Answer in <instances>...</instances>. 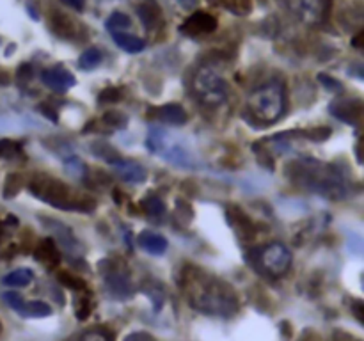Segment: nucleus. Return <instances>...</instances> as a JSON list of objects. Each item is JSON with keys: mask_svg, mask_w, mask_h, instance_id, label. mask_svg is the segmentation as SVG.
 I'll return each instance as SVG.
<instances>
[{"mask_svg": "<svg viewBox=\"0 0 364 341\" xmlns=\"http://www.w3.org/2000/svg\"><path fill=\"white\" fill-rule=\"evenodd\" d=\"M182 287L189 304L204 315L230 318L238 311V297L233 288L199 269L185 270Z\"/></svg>", "mask_w": 364, "mask_h": 341, "instance_id": "1", "label": "nucleus"}, {"mask_svg": "<svg viewBox=\"0 0 364 341\" xmlns=\"http://www.w3.org/2000/svg\"><path fill=\"white\" fill-rule=\"evenodd\" d=\"M29 189L37 200H41L47 204H52V207L59 208V210L89 212L95 208V203H93L89 197L75 196V194L66 187V183L54 178V176L36 175L33 178V182H30Z\"/></svg>", "mask_w": 364, "mask_h": 341, "instance_id": "2", "label": "nucleus"}, {"mask_svg": "<svg viewBox=\"0 0 364 341\" xmlns=\"http://www.w3.org/2000/svg\"><path fill=\"white\" fill-rule=\"evenodd\" d=\"M247 107L251 110L252 117L258 120L259 123H276L284 114V109H286L284 88L277 82L269 83V86L258 89L249 96Z\"/></svg>", "mask_w": 364, "mask_h": 341, "instance_id": "3", "label": "nucleus"}, {"mask_svg": "<svg viewBox=\"0 0 364 341\" xmlns=\"http://www.w3.org/2000/svg\"><path fill=\"white\" fill-rule=\"evenodd\" d=\"M299 175L303 176V183L307 189L322 196L331 197L332 201L345 197V187L334 169H329V167L325 169V166L311 160V162H304V166L299 169Z\"/></svg>", "mask_w": 364, "mask_h": 341, "instance_id": "4", "label": "nucleus"}, {"mask_svg": "<svg viewBox=\"0 0 364 341\" xmlns=\"http://www.w3.org/2000/svg\"><path fill=\"white\" fill-rule=\"evenodd\" d=\"M194 91L204 105L217 107L228 98V83L223 76L213 69L203 68L196 73L194 79Z\"/></svg>", "mask_w": 364, "mask_h": 341, "instance_id": "5", "label": "nucleus"}, {"mask_svg": "<svg viewBox=\"0 0 364 341\" xmlns=\"http://www.w3.org/2000/svg\"><path fill=\"white\" fill-rule=\"evenodd\" d=\"M103 265L107 269H102L103 283H105V290L109 295H112L116 301H127L134 295V283H131L130 272L124 269V265L117 260H103Z\"/></svg>", "mask_w": 364, "mask_h": 341, "instance_id": "6", "label": "nucleus"}, {"mask_svg": "<svg viewBox=\"0 0 364 341\" xmlns=\"http://www.w3.org/2000/svg\"><path fill=\"white\" fill-rule=\"evenodd\" d=\"M262 267L274 277L284 276L291 267V253L284 243L272 242L259 253Z\"/></svg>", "mask_w": 364, "mask_h": 341, "instance_id": "7", "label": "nucleus"}, {"mask_svg": "<svg viewBox=\"0 0 364 341\" xmlns=\"http://www.w3.org/2000/svg\"><path fill=\"white\" fill-rule=\"evenodd\" d=\"M290 8L307 25H315L324 18V0H290Z\"/></svg>", "mask_w": 364, "mask_h": 341, "instance_id": "8", "label": "nucleus"}, {"mask_svg": "<svg viewBox=\"0 0 364 341\" xmlns=\"http://www.w3.org/2000/svg\"><path fill=\"white\" fill-rule=\"evenodd\" d=\"M226 215H228V222L231 224V228L235 229V233H237L238 238L242 240V242H249V240L254 238V224H252V221L249 219V215L245 214L242 208L238 207H228L226 210Z\"/></svg>", "mask_w": 364, "mask_h": 341, "instance_id": "9", "label": "nucleus"}, {"mask_svg": "<svg viewBox=\"0 0 364 341\" xmlns=\"http://www.w3.org/2000/svg\"><path fill=\"white\" fill-rule=\"evenodd\" d=\"M41 80L47 88H50L52 91L55 93H66L77 83V79L73 76L71 71L62 68H52V69H45L41 73Z\"/></svg>", "mask_w": 364, "mask_h": 341, "instance_id": "10", "label": "nucleus"}, {"mask_svg": "<svg viewBox=\"0 0 364 341\" xmlns=\"http://www.w3.org/2000/svg\"><path fill=\"white\" fill-rule=\"evenodd\" d=\"M217 18L204 11H197L185 20L182 29L189 34H210L217 29Z\"/></svg>", "mask_w": 364, "mask_h": 341, "instance_id": "11", "label": "nucleus"}, {"mask_svg": "<svg viewBox=\"0 0 364 341\" xmlns=\"http://www.w3.org/2000/svg\"><path fill=\"white\" fill-rule=\"evenodd\" d=\"M150 116L157 117L162 123L165 125H175V127H180V125L187 123V112L182 105L178 103H168V105L162 107H153L150 109Z\"/></svg>", "mask_w": 364, "mask_h": 341, "instance_id": "12", "label": "nucleus"}, {"mask_svg": "<svg viewBox=\"0 0 364 341\" xmlns=\"http://www.w3.org/2000/svg\"><path fill=\"white\" fill-rule=\"evenodd\" d=\"M34 258L36 262L43 263L48 269H55L61 263V253H59L57 245L52 238H43L37 243L36 250H34Z\"/></svg>", "mask_w": 364, "mask_h": 341, "instance_id": "13", "label": "nucleus"}, {"mask_svg": "<svg viewBox=\"0 0 364 341\" xmlns=\"http://www.w3.org/2000/svg\"><path fill=\"white\" fill-rule=\"evenodd\" d=\"M331 110L338 120L345 121V123H357L363 114V103L359 100H341L338 103H332Z\"/></svg>", "mask_w": 364, "mask_h": 341, "instance_id": "14", "label": "nucleus"}, {"mask_svg": "<svg viewBox=\"0 0 364 341\" xmlns=\"http://www.w3.org/2000/svg\"><path fill=\"white\" fill-rule=\"evenodd\" d=\"M116 173L119 175V178L127 183H142L148 176L144 167L137 162H128V160H121L114 166Z\"/></svg>", "mask_w": 364, "mask_h": 341, "instance_id": "15", "label": "nucleus"}, {"mask_svg": "<svg viewBox=\"0 0 364 341\" xmlns=\"http://www.w3.org/2000/svg\"><path fill=\"white\" fill-rule=\"evenodd\" d=\"M137 243L146 250V253L155 254V256H160V254H164L165 250H168V240L162 235H158V233L148 231V229L139 233Z\"/></svg>", "mask_w": 364, "mask_h": 341, "instance_id": "16", "label": "nucleus"}, {"mask_svg": "<svg viewBox=\"0 0 364 341\" xmlns=\"http://www.w3.org/2000/svg\"><path fill=\"white\" fill-rule=\"evenodd\" d=\"M112 37L114 41H116L117 47H119L121 50L128 52V54H139V52L144 50L146 47L144 40L134 36V34L124 33V30H121V33H112Z\"/></svg>", "mask_w": 364, "mask_h": 341, "instance_id": "17", "label": "nucleus"}, {"mask_svg": "<svg viewBox=\"0 0 364 341\" xmlns=\"http://www.w3.org/2000/svg\"><path fill=\"white\" fill-rule=\"evenodd\" d=\"M20 315L25 318H45V316L52 315V308L43 301H33V302H23L20 308Z\"/></svg>", "mask_w": 364, "mask_h": 341, "instance_id": "18", "label": "nucleus"}, {"mask_svg": "<svg viewBox=\"0 0 364 341\" xmlns=\"http://www.w3.org/2000/svg\"><path fill=\"white\" fill-rule=\"evenodd\" d=\"M34 281V272L30 269H16L13 272H9L8 276H4L2 283L6 287H13V288H20V287H27Z\"/></svg>", "mask_w": 364, "mask_h": 341, "instance_id": "19", "label": "nucleus"}, {"mask_svg": "<svg viewBox=\"0 0 364 341\" xmlns=\"http://www.w3.org/2000/svg\"><path fill=\"white\" fill-rule=\"evenodd\" d=\"M52 27H54V33L57 34V36L66 37V40H71V37H75V33H77V27L73 25L71 20H69L68 16L61 15V13H55Z\"/></svg>", "mask_w": 364, "mask_h": 341, "instance_id": "20", "label": "nucleus"}, {"mask_svg": "<svg viewBox=\"0 0 364 341\" xmlns=\"http://www.w3.org/2000/svg\"><path fill=\"white\" fill-rule=\"evenodd\" d=\"M91 151L95 153L96 156H100L102 160L109 162L110 166H116L117 162H121V160H123V156H121L119 153L116 151V149L110 148L109 144H105V142H95V144L91 146Z\"/></svg>", "mask_w": 364, "mask_h": 341, "instance_id": "21", "label": "nucleus"}, {"mask_svg": "<svg viewBox=\"0 0 364 341\" xmlns=\"http://www.w3.org/2000/svg\"><path fill=\"white\" fill-rule=\"evenodd\" d=\"M142 291H144V294L150 297V301L153 302L155 311H160V308L164 306V302H165V291H164V288L160 287V283L144 284V287H142Z\"/></svg>", "mask_w": 364, "mask_h": 341, "instance_id": "22", "label": "nucleus"}, {"mask_svg": "<svg viewBox=\"0 0 364 341\" xmlns=\"http://www.w3.org/2000/svg\"><path fill=\"white\" fill-rule=\"evenodd\" d=\"M100 62H102V52H100L98 48H88V50L82 52L81 57H78V66H81L82 69H86V71L95 69Z\"/></svg>", "mask_w": 364, "mask_h": 341, "instance_id": "23", "label": "nucleus"}, {"mask_svg": "<svg viewBox=\"0 0 364 341\" xmlns=\"http://www.w3.org/2000/svg\"><path fill=\"white\" fill-rule=\"evenodd\" d=\"M141 208L151 217H160V215L165 214V204L162 203L160 197L157 196H148L142 200Z\"/></svg>", "mask_w": 364, "mask_h": 341, "instance_id": "24", "label": "nucleus"}, {"mask_svg": "<svg viewBox=\"0 0 364 341\" xmlns=\"http://www.w3.org/2000/svg\"><path fill=\"white\" fill-rule=\"evenodd\" d=\"M22 189H23L22 175H16V173H13V175H9L8 178H6L4 190H2V194H4L6 200H13V197L18 196L20 190Z\"/></svg>", "mask_w": 364, "mask_h": 341, "instance_id": "25", "label": "nucleus"}, {"mask_svg": "<svg viewBox=\"0 0 364 341\" xmlns=\"http://www.w3.org/2000/svg\"><path fill=\"white\" fill-rule=\"evenodd\" d=\"M107 30L110 33H121V30L128 29L131 25V18L124 13H114L109 20H107Z\"/></svg>", "mask_w": 364, "mask_h": 341, "instance_id": "26", "label": "nucleus"}, {"mask_svg": "<svg viewBox=\"0 0 364 341\" xmlns=\"http://www.w3.org/2000/svg\"><path fill=\"white\" fill-rule=\"evenodd\" d=\"M22 153V146L11 139H0V158H15Z\"/></svg>", "mask_w": 364, "mask_h": 341, "instance_id": "27", "label": "nucleus"}, {"mask_svg": "<svg viewBox=\"0 0 364 341\" xmlns=\"http://www.w3.org/2000/svg\"><path fill=\"white\" fill-rule=\"evenodd\" d=\"M59 283L64 284L66 288H71V290H86V281L78 276H73L69 272H59L57 276Z\"/></svg>", "mask_w": 364, "mask_h": 341, "instance_id": "28", "label": "nucleus"}, {"mask_svg": "<svg viewBox=\"0 0 364 341\" xmlns=\"http://www.w3.org/2000/svg\"><path fill=\"white\" fill-rule=\"evenodd\" d=\"M103 123L112 128H124L128 125V117L123 112H117V110H109L103 116Z\"/></svg>", "mask_w": 364, "mask_h": 341, "instance_id": "29", "label": "nucleus"}, {"mask_svg": "<svg viewBox=\"0 0 364 341\" xmlns=\"http://www.w3.org/2000/svg\"><path fill=\"white\" fill-rule=\"evenodd\" d=\"M98 100L100 103H116L121 100V91L117 88H112V86H110V88H105L102 93H100Z\"/></svg>", "mask_w": 364, "mask_h": 341, "instance_id": "30", "label": "nucleus"}, {"mask_svg": "<svg viewBox=\"0 0 364 341\" xmlns=\"http://www.w3.org/2000/svg\"><path fill=\"white\" fill-rule=\"evenodd\" d=\"M2 301H4L9 308L15 309V311H20V308H22L23 302H25L22 295L16 294V291H6V294L2 295Z\"/></svg>", "mask_w": 364, "mask_h": 341, "instance_id": "31", "label": "nucleus"}, {"mask_svg": "<svg viewBox=\"0 0 364 341\" xmlns=\"http://www.w3.org/2000/svg\"><path fill=\"white\" fill-rule=\"evenodd\" d=\"M303 135H306L307 139H311V141H315V142H322V141H325L329 135H331V130H329L327 127L313 128V130H310V132H303Z\"/></svg>", "mask_w": 364, "mask_h": 341, "instance_id": "32", "label": "nucleus"}, {"mask_svg": "<svg viewBox=\"0 0 364 341\" xmlns=\"http://www.w3.org/2000/svg\"><path fill=\"white\" fill-rule=\"evenodd\" d=\"M81 341H110V337L105 330L96 329V330H88V333L82 334Z\"/></svg>", "mask_w": 364, "mask_h": 341, "instance_id": "33", "label": "nucleus"}, {"mask_svg": "<svg viewBox=\"0 0 364 341\" xmlns=\"http://www.w3.org/2000/svg\"><path fill=\"white\" fill-rule=\"evenodd\" d=\"M318 80L324 83L329 91H341V89H343L341 82H339V80H336V79H331L329 75H318Z\"/></svg>", "mask_w": 364, "mask_h": 341, "instance_id": "34", "label": "nucleus"}, {"mask_svg": "<svg viewBox=\"0 0 364 341\" xmlns=\"http://www.w3.org/2000/svg\"><path fill=\"white\" fill-rule=\"evenodd\" d=\"M37 110H40V112L43 114V116L47 117V120L54 121V123H57V121H59L57 110H55L54 107L48 105V103H40V105H37Z\"/></svg>", "mask_w": 364, "mask_h": 341, "instance_id": "35", "label": "nucleus"}, {"mask_svg": "<svg viewBox=\"0 0 364 341\" xmlns=\"http://www.w3.org/2000/svg\"><path fill=\"white\" fill-rule=\"evenodd\" d=\"M124 341H157V337L148 333H131L124 337Z\"/></svg>", "mask_w": 364, "mask_h": 341, "instance_id": "36", "label": "nucleus"}, {"mask_svg": "<svg viewBox=\"0 0 364 341\" xmlns=\"http://www.w3.org/2000/svg\"><path fill=\"white\" fill-rule=\"evenodd\" d=\"M89 313H91V302H89V299H82L81 308H77V318L86 320L89 316Z\"/></svg>", "mask_w": 364, "mask_h": 341, "instance_id": "37", "label": "nucleus"}, {"mask_svg": "<svg viewBox=\"0 0 364 341\" xmlns=\"http://www.w3.org/2000/svg\"><path fill=\"white\" fill-rule=\"evenodd\" d=\"M33 75H34L33 68H30L29 64L20 66V69H18V80H20V82H27V80H29Z\"/></svg>", "mask_w": 364, "mask_h": 341, "instance_id": "38", "label": "nucleus"}, {"mask_svg": "<svg viewBox=\"0 0 364 341\" xmlns=\"http://www.w3.org/2000/svg\"><path fill=\"white\" fill-rule=\"evenodd\" d=\"M64 2L69 6V8L77 9V11H82L86 6V0H64Z\"/></svg>", "mask_w": 364, "mask_h": 341, "instance_id": "39", "label": "nucleus"}, {"mask_svg": "<svg viewBox=\"0 0 364 341\" xmlns=\"http://www.w3.org/2000/svg\"><path fill=\"white\" fill-rule=\"evenodd\" d=\"M180 6L185 9H194L197 6V0H178Z\"/></svg>", "mask_w": 364, "mask_h": 341, "instance_id": "40", "label": "nucleus"}, {"mask_svg": "<svg viewBox=\"0 0 364 341\" xmlns=\"http://www.w3.org/2000/svg\"><path fill=\"white\" fill-rule=\"evenodd\" d=\"M9 75H8V71H4V69L0 68V86H8L9 83Z\"/></svg>", "mask_w": 364, "mask_h": 341, "instance_id": "41", "label": "nucleus"}, {"mask_svg": "<svg viewBox=\"0 0 364 341\" xmlns=\"http://www.w3.org/2000/svg\"><path fill=\"white\" fill-rule=\"evenodd\" d=\"M360 37H363V34H359L357 37H353V47H357V48L360 47Z\"/></svg>", "mask_w": 364, "mask_h": 341, "instance_id": "42", "label": "nucleus"}, {"mask_svg": "<svg viewBox=\"0 0 364 341\" xmlns=\"http://www.w3.org/2000/svg\"><path fill=\"white\" fill-rule=\"evenodd\" d=\"M346 340H336V341H359V340H356V337H352V336H345Z\"/></svg>", "mask_w": 364, "mask_h": 341, "instance_id": "43", "label": "nucleus"}, {"mask_svg": "<svg viewBox=\"0 0 364 341\" xmlns=\"http://www.w3.org/2000/svg\"><path fill=\"white\" fill-rule=\"evenodd\" d=\"M0 236H2V226H0Z\"/></svg>", "mask_w": 364, "mask_h": 341, "instance_id": "44", "label": "nucleus"}]
</instances>
